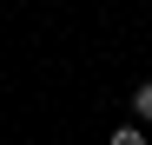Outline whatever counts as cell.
I'll list each match as a JSON object with an SVG mask.
<instances>
[{
    "mask_svg": "<svg viewBox=\"0 0 152 145\" xmlns=\"http://www.w3.org/2000/svg\"><path fill=\"white\" fill-rule=\"evenodd\" d=\"M132 119H139V125H152V79L132 86Z\"/></svg>",
    "mask_w": 152,
    "mask_h": 145,
    "instance_id": "7a4b0ae2",
    "label": "cell"
},
{
    "mask_svg": "<svg viewBox=\"0 0 152 145\" xmlns=\"http://www.w3.org/2000/svg\"><path fill=\"white\" fill-rule=\"evenodd\" d=\"M113 145H152V138H145L139 119H126V125H113Z\"/></svg>",
    "mask_w": 152,
    "mask_h": 145,
    "instance_id": "6da1fadb",
    "label": "cell"
}]
</instances>
